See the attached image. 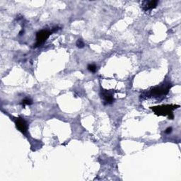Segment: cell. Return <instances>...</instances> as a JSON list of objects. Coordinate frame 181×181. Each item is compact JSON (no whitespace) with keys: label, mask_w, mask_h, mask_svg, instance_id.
I'll return each instance as SVG.
<instances>
[{"label":"cell","mask_w":181,"mask_h":181,"mask_svg":"<svg viewBox=\"0 0 181 181\" xmlns=\"http://www.w3.org/2000/svg\"><path fill=\"white\" fill-rule=\"evenodd\" d=\"M180 105H161V106L152 107V111L154 112L155 114L157 115H164L168 116L169 119H173L174 115L173 113V111L178 108H179Z\"/></svg>","instance_id":"obj_1"},{"label":"cell","mask_w":181,"mask_h":181,"mask_svg":"<svg viewBox=\"0 0 181 181\" xmlns=\"http://www.w3.org/2000/svg\"><path fill=\"white\" fill-rule=\"evenodd\" d=\"M171 86L169 84H164L162 86L156 87L150 90V95L152 96H154V97H160L161 96H165L169 93Z\"/></svg>","instance_id":"obj_2"},{"label":"cell","mask_w":181,"mask_h":181,"mask_svg":"<svg viewBox=\"0 0 181 181\" xmlns=\"http://www.w3.org/2000/svg\"><path fill=\"white\" fill-rule=\"evenodd\" d=\"M52 34V32L48 30H41L36 34V43L35 47H39L46 41L47 38Z\"/></svg>","instance_id":"obj_3"},{"label":"cell","mask_w":181,"mask_h":181,"mask_svg":"<svg viewBox=\"0 0 181 181\" xmlns=\"http://www.w3.org/2000/svg\"><path fill=\"white\" fill-rule=\"evenodd\" d=\"M15 124L18 130L23 134H26L28 130V125L26 122L22 118H17L15 120Z\"/></svg>","instance_id":"obj_4"},{"label":"cell","mask_w":181,"mask_h":181,"mask_svg":"<svg viewBox=\"0 0 181 181\" xmlns=\"http://www.w3.org/2000/svg\"><path fill=\"white\" fill-rule=\"evenodd\" d=\"M101 98H103V103H104L105 105L111 104L114 101L113 94L106 90H101Z\"/></svg>","instance_id":"obj_5"},{"label":"cell","mask_w":181,"mask_h":181,"mask_svg":"<svg viewBox=\"0 0 181 181\" xmlns=\"http://www.w3.org/2000/svg\"><path fill=\"white\" fill-rule=\"evenodd\" d=\"M157 4H158V1L144 2L143 4V9L145 11L152 10L153 9L156 7Z\"/></svg>","instance_id":"obj_6"},{"label":"cell","mask_w":181,"mask_h":181,"mask_svg":"<svg viewBox=\"0 0 181 181\" xmlns=\"http://www.w3.org/2000/svg\"><path fill=\"white\" fill-rule=\"evenodd\" d=\"M88 70H89L90 72H96L97 70V67L95 64H89L88 65Z\"/></svg>","instance_id":"obj_7"},{"label":"cell","mask_w":181,"mask_h":181,"mask_svg":"<svg viewBox=\"0 0 181 181\" xmlns=\"http://www.w3.org/2000/svg\"><path fill=\"white\" fill-rule=\"evenodd\" d=\"M32 101L31 100L30 98H25L23 99L22 101V103H21V104L23 105V106L24 107L26 105H31L32 104Z\"/></svg>","instance_id":"obj_8"},{"label":"cell","mask_w":181,"mask_h":181,"mask_svg":"<svg viewBox=\"0 0 181 181\" xmlns=\"http://www.w3.org/2000/svg\"><path fill=\"white\" fill-rule=\"evenodd\" d=\"M77 46L79 48H83L84 47V43L83 42V40L81 39H78V40L77 41Z\"/></svg>","instance_id":"obj_9"},{"label":"cell","mask_w":181,"mask_h":181,"mask_svg":"<svg viewBox=\"0 0 181 181\" xmlns=\"http://www.w3.org/2000/svg\"><path fill=\"white\" fill-rule=\"evenodd\" d=\"M171 132H172V128H168L165 131V132L166 133V134H170Z\"/></svg>","instance_id":"obj_10"},{"label":"cell","mask_w":181,"mask_h":181,"mask_svg":"<svg viewBox=\"0 0 181 181\" xmlns=\"http://www.w3.org/2000/svg\"><path fill=\"white\" fill-rule=\"evenodd\" d=\"M22 33H23V30H21V31L19 33V35H22Z\"/></svg>","instance_id":"obj_11"}]
</instances>
